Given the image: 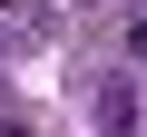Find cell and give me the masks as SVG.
I'll return each mask as SVG.
<instances>
[{"mask_svg":"<svg viewBox=\"0 0 147 137\" xmlns=\"http://www.w3.org/2000/svg\"><path fill=\"white\" fill-rule=\"evenodd\" d=\"M98 118H108V127H118V137H127V127H137V98H127V79H108V88H98Z\"/></svg>","mask_w":147,"mask_h":137,"instance_id":"6da1fadb","label":"cell"},{"mask_svg":"<svg viewBox=\"0 0 147 137\" xmlns=\"http://www.w3.org/2000/svg\"><path fill=\"white\" fill-rule=\"evenodd\" d=\"M127 49H137V59H147V20H137V30H127Z\"/></svg>","mask_w":147,"mask_h":137,"instance_id":"7a4b0ae2","label":"cell"}]
</instances>
